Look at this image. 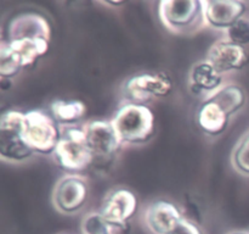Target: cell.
Wrapping results in <instances>:
<instances>
[{
	"label": "cell",
	"mask_w": 249,
	"mask_h": 234,
	"mask_svg": "<svg viewBox=\"0 0 249 234\" xmlns=\"http://www.w3.org/2000/svg\"><path fill=\"white\" fill-rule=\"evenodd\" d=\"M111 122L122 143L140 145L150 141L156 133L155 114L147 105L125 102Z\"/></svg>",
	"instance_id": "6da1fadb"
},
{
	"label": "cell",
	"mask_w": 249,
	"mask_h": 234,
	"mask_svg": "<svg viewBox=\"0 0 249 234\" xmlns=\"http://www.w3.org/2000/svg\"><path fill=\"white\" fill-rule=\"evenodd\" d=\"M56 165L67 175L79 176L95 163L84 127H63L62 136L53 154Z\"/></svg>",
	"instance_id": "7a4b0ae2"
},
{
	"label": "cell",
	"mask_w": 249,
	"mask_h": 234,
	"mask_svg": "<svg viewBox=\"0 0 249 234\" xmlns=\"http://www.w3.org/2000/svg\"><path fill=\"white\" fill-rule=\"evenodd\" d=\"M62 136V128L50 112L31 110L24 112L23 140L34 154L53 155Z\"/></svg>",
	"instance_id": "3957f363"
},
{
	"label": "cell",
	"mask_w": 249,
	"mask_h": 234,
	"mask_svg": "<svg viewBox=\"0 0 249 234\" xmlns=\"http://www.w3.org/2000/svg\"><path fill=\"white\" fill-rule=\"evenodd\" d=\"M158 14L165 28L178 34L196 31L206 22L201 0H163Z\"/></svg>",
	"instance_id": "277c9868"
},
{
	"label": "cell",
	"mask_w": 249,
	"mask_h": 234,
	"mask_svg": "<svg viewBox=\"0 0 249 234\" xmlns=\"http://www.w3.org/2000/svg\"><path fill=\"white\" fill-rule=\"evenodd\" d=\"M24 112L7 110L0 116V157L9 162H22L34 155L23 140Z\"/></svg>",
	"instance_id": "5b68a950"
},
{
	"label": "cell",
	"mask_w": 249,
	"mask_h": 234,
	"mask_svg": "<svg viewBox=\"0 0 249 234\" xmlns=\"http://www.w3.org/2000/svg\"><path fill=\"white\" fill-rule=\"evenodd\" d=\"M174 89L172 77L165 72H142L129 77L122 87L126 102L146 105L153 99L169 97Z\"/></svg>",
	"instance_id": "8992f818"
},
{
	"label": "cell",
	"mask_w": 249,
	"mask_h": 234,
	"mask_svg": "<svg viewBox=\"0 0 249 234\" xmlns=\"http://www.w3.org/2000/svg\"><path fill=\"white\" fill-rule=\"evenodd\" d=\"M139 200L128 188H117L109 192L97 212L111 228L123 229L138 212Z\"/></svg>",
	"instance_id": "52a82bcc"
},
{
	"label": "cell",
	"mask_w": 249,
	"mask_h": 234,
	"mask_svg": "<svg viewBox=\"0 0 249 234\" xmlns=\"http://www.w3.org/2000/svg\"><path fill=\"white\" fill-rule=\"evenodd\" d=\"M84 131L95 163L109 162L121 150L123 143L111 121L92 119L85 124Z\"/></svg>",
	"instance_id": "ba28073f"
},
{
	"label": "cell",
	"mask_w": 249,
	"mask_h": 234,
	"mask_svg": "<svg viewBox=\"0 0 249 234\" xmlns=\"http://www.w3.org/2000/svg\"><path fill=\"white\" fill-rule=\"evenodd\" d=\"M89 187L82 176L67 175L56 183L53 193V202L58 212L72 214L87 204Z\"/></svg>",
	"instance_id": "9c48e42d"
},
{
	"label": "cell",
	"mask_w": 249,
	"mask_h": 234,
	"mask_svg": "<svg viewBox=\"0 0 249 234\" xmlns=\"http://www.w3.org/2000/svg\"><path fill=\"white\" fill-rule=\"evenodd\" d=\"M6 40L15 39H48L51 40L53 29L49 20L36 11H21L7 23Z\"/></svg>",
	"instance_id": "30bf717a"
},
{
	"label": "cell",
	"mask_w": 249,
	"mask_h": 234,
	"mask_svg": "<svg viewBox=\"0 0 249 234\" xmlns=\"http://www.w3.org/2000/svg\"><path fill=\"white\" fill-rule=\"evenodd\" d=\"M207 60L223 75L243 70L249 65V51L245 46L225 39L216 41L209 48Z\"/></svg>",
	"instance_id": "8fae6325"
},
{
	"label": "cell",
	"mask_w": 249,
	"mask_h": 234,
	"mask_svg": "<svg viewBox=\"0 0 249 234\" xmlns=\"http://www.w3.org/2000/svg\"><path fill=\"white\" fill-rule=\"evenodd\" d=\"M185 214L177 204L158 199L145 211V223L153 234H170L182 221Z\"/></svg>",
	"instance_id": "7c38bea8"
},
{
	"label": "cell",
	"mask_w": 249,
	"mask_h": 234,
	"mask_svg": "<svg viewBox=\"0 0 249 234\" xmlns=\"http://www.w3.org/2000/svg\"><path fill=\"white\" fill-rule=\"evenodd\" d=\"M247 7L240 0H206L203 1L204 21L215 29L228 31L238 20L243 19Z\"/></svg>",
	"instance_id": "4fadbf2b"
},
{
	"label": "cell",
	"mask_w": 249,
	"mask_h": 234,
	"mask_svg": "<svg viewBox=\"0 0 249 234\" xmlns=\"http://www.w3.org/2000/svg\"><path fill=\"white\" fill-rule=\"evenodd\" d=\"M230 115L212 98H207L196 115L197 126L207 136H218L225 133L230 122Z\"/></svg>",
	"instance_id": "5bb4252c"
},
{
	"label": "cell",
	"mask_w": 249,
	"mask_h": 234,
	"mask_svg": "<svg viewBox=\"0 0 249 234\" xmlns=\"http://www.w3.org/2000/svg\"><path fill=\"white\" fill-rule=\"evenodd\" d=\"M223 87V75L208 60L195 63L190 72V89L194 94L215 93Z\"/></svg>",
	"instance_id": "9a60e30c"
},
{
	"label": "cell",
	"mask_w": 249,
	"mask_h": 234,
	"mask_svg": "<svg viewBox=\"0 0 249 234\" xmlns=\"http://www.w3.org/2000/svg\"><path fill=\"white\" fill-rule=\"evenodd\" d=\"M23 68H29L38 62L39 58L45 56L50 48L48 39H15L5 40Z\"/></svg>",
	"instance_id": "2e32d148"
},
{
	"label": "cell",
	"mask_w": 249,
	"mask_h": 234,
	"mask_svg": "<svg viewBox=\"0 0 249 234\" xmlns=\"http://www.w3.org/2000/svg\"><path fill=\"white\" fill-rule=\"evenodd\" d=\"M49 112L60 126L72 127L88 114V106L82 100L57 99L49 106Z\"/></svg>",
	"instance_id": "e0dca14e"
},
{
	"label": "cell",
	"mask_w": 249,
	"mask_h": 234,
	"mask_svg": "<svg viewBox=\"0 0 249 234\" xmlns=\"http://www.w3.org/2000/svg\"><path fill=\"white\" fill-rule=\"evenodd\" d=\"M212 99L218 102L221 107L225 109L230 116L240 111L246 104V93L242 87L237 84H226L223 85L219 90L211 94Z\"/></svg>",
	"instance_id": "ac0fdd59"
},
{
	"label": "cell",
	"mask_w": 249,
	"mask_h": 234,
	"mask_svg": "<svg viewBox=\"0 0 249 234\" xmlns=\"http://www.w3.org/2000/svg\"><path fill=\"white\" fill-rule=\"evenodd\" d=\"M23 67L21 66L16 56L12 54L5 40L0 44V76L1 79H11L16 77Z\"/></svg>",
	"instance_id": "d6986e66"
},
{
	"label": "cell",
	"mask_w": 249,
	"mask_h": 234,
	"mask_svg": "<svg viewBox=\"0 0 249 234\" xmlns=\"http://www.w3.org/2000/svg\"><path fill=\"white\" fill-rule=\"evenodd\" d=\"M232 163L238 172L249 176V132L233 150Z\"/></svg>",
	"instance_id": "ffe728a7"
},
{
	"label": "cell",
	"mask_w": 249,
	"mask_h": 234,
	"mask_svg": "<svg viewBox=\"0 0 249 234\" xmlns=\"http://www.w3.org/2000/svg\"><path fill=\"white\" fill-rule=\"evenodd\" d=\"M111 229L99 212H91L82 222L83 234H112Z\"/></svg>",
	"instance_id": "44dd1931"
},
{
	"label": "cell",
	"mask_w": 249,
	"mask_h": 234,
	"mask_svg": "<svg viewBox=\"0 0 249 234\" xmlns=\"http://www.w3.org/2000/svg\"><path fill=\"white\" fill-rule=\"evenodd\" d=\"M229 40L232 43L238 44V45H248L249 44V20L241 19L236 22L235 24L230 27L226 31Z\"/></svg>",
	"instance_id": "7402d4cb"
},
{
	"label": "cell",
	"mask_w": 249,
	"mask_h": 234,
	"mask_svg": "<svg viewBox=\"0 0 249 234\" xmlns=\"http://www.w3.org/2000/svg\"><path fill=\"white\" fill-rule=\"evenodd\" d=\"M170 234H204L203 229L198 226V223L190 219L187 217H184L182 221L177 226V228Z\"/></svg>",
	"instance_id": "603a6c76"
},
{
	"label": "cell",
	"mask_w": 249,
	"mask_h": 234,
	"mask_svg": "<svg viewBox=\"0 0 249 234\" xmlns=\"http://www.w3.org/2000/svg\"><path fill=\"white\" fill-rule=\"evenodd\" d=\"M106 4H108V5H116V6H119V5H123L124 2H123V1H107Z\"/></svg>",
	"instance_id": "cb8c5ba5"
},
{
	"label": "cell",
	"mask_w": 249,
	"mask_h": 234,
	"mask_svg": "<svg viewBox=\"0 0 249 234\" xmlns=\"http://www.w3.org/2000/svg\"><path fill=\"white\" fill-rule=\"evenodd\" d=\"M229 234H249V232L247 231H235V232H231Z\"/></svg>",
	"instance_id": "d4e9b609"
},
{
	"label": "cell",
	"mask_w": 249,
	"mask_h": 234,
	"mask_svg": "<svg viewBox=\"0 0 249 234\" xmlns=\"http://www.w3.org/2000/svg\"><path fill=\"white\" fill-rule=\"evenodd\" d=\"M61 234H73V233H61Z\"/></svg>",
	"instance_id": "484cf974"
}]
</instances>
